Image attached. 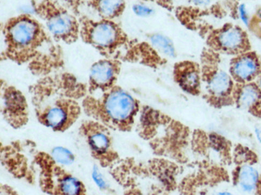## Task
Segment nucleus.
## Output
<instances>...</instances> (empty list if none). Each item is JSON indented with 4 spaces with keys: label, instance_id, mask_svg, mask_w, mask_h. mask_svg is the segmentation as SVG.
Wrapping results in <instances>:
<instances>
[{
    "label": "nucleus",
    "instance_id": "nucleus-1",
    "mask_svg": "<svg viewBox=\"0 0 261 195\" xmlns=\"http://www.w3.org/2000/svg\"><path fill=\"white\" fill-rule=\"evenodd\" d=\"M3 33L6 45L2 54L4 58L19 65L28 64L34 74L44 76L63 66L62 49L31 15L23 14L9 18Z\"/></svg>",
    "mask_w": 261,
    "mask_h": 195
},
{
    "label": "nucleus",
    "instance_id": "nucleus-2",
    "mask_svg": "<svg viewBox=\"0 0 261 195\" xmlns=\"http://www.w3.org/2000/svg\"><path fill=\"white\" fill-rule=\"evenodd\" d=\"M87 86L67 73L46 75L29 88L38 121L55 131L64 132L81 115L80 100L86 96Z\"/></svg>",
    "mask_w": 261,
    "mask_h": 195
},
{
    "label": "nucleus",
    "instance_id": "nucleus-3",
    "mask_svg": "<svg viewBox=\"0 0 261 195\" xmlns=\"http://www.w3.org/2000/svg\"><path fill=\"white\" fill-rule=\"evenodd\" d=\"M85 114L105 126L124 129L133 121L136 101L121 88L115 86L99 98L86 96L82 101Z\"/></svg>",
    "mask_w": 261,
    "mask_h": 195
},
{
    "label": "nucleus",
    "instance_id": "nucleus-4",
    "mask_svg": "<svg viewBox=\"0 0 261 195\" xmlns=\"http://www.w3.org/2000/svg\"><path fill=\"white\" fill-rule=\"evenodd\" d=\"M80 36L103 55L112 54L127 42V36L119 25L111 20L94 21L87 16L79 19Z\"/></svg>",
    "mask_w": 261,
    "mask_h": 195
},
{
    "label": "nucleus",
    "instance_id": "nucleus-5",
    "mask_svg": "<svg viewBox=\"0 0 261 195\" xmlns=\"http://www.w3.org/2000/svg\"><path fill=\"white\" fill-rule=\"evenodd\" d=\"M35 13L45 22L57 42L74 43L80 36V23L63 6L54 1L33 2Z\"/></svg>",
    "mask_w": 261,
    "mask_h": 195
},
{
    "label": "nucleus",
    "instance_id": "nucleus-6",
    "mask_svg": "<svg viewBox=\"0 0 261 195\" xmlns=\"http://www.w3.org/2000/svg\"><path fill=\"white\" fill-rule=\"evenodd\" d=\"M91 155L103 167L108 166L116 159L112 149L111 137L107 127L97 121L87 120L80 128Z\"/></svg>",
    "mask_w": 261,
    "mask_h": 195
},
{
    "label": "nucleus",
    "instance_id": "nucleus-7",
    "mask_svg": "<svg viewBox=\"0 0 261 195\" xmlns=\"http://www.w3.org/2000/svg\"><path fill=\"white\" fill-rule=\"evenodd\" d=\"M1 112L4 120L14 129L22 128L29 121V109L25 96L15 87L1 80Z\"/></svg>",
    "mask_w": 261,
    "mask_h": 195
},
{
    "label": "nucleus",
    "instance_id": "nucleus-8",
    "mask_svg": "<svg viewBox=\"0 0 261 195\" xmlns=\"http://www.w3.org/2000/svg\"><path fill=\"white\" fill-rule=\"evenodd\" d=\"M121 68V63L115 59L101 60L90 69L89 92L90 95L97 90L106 92L115 86Z\"/></svg>",
    "mask_w": 261,
    "mask_h": 195
},
{
    "label": "nucleus",
    "instance_id": "nucleus-9",
    "mask_svg": "<svg viewBox=\"0 0 261 195\" xmlns=\"http://www.w3.org/2000/svg\"><path fill=\"white\" fill-rule=\"evenodd\" d=\"M23 147L18 142L2 147V162L4 167L15 177H31L33 159H29L23 152Z\"/></svg>",
    "mask_w": 261,
    "mask_h": 195
},
{
    "label": "nucleus",
    "instance_id": "nucleus-10",
    "mask_svg": "<svg viewBox=\"0 0 261 195\" xmlns=\"http://www.w3.org/2000/svg\"><path fill=\"white\" fill-rule=\"evenodd\" d=\"M175 81L187 93L197 95L200 90V70L197 64L190 61H180L175 64Z\"/></svg>",
    "mask_w": 261,
    "mask_h": 195
},
{
    "label": "nucleus",
    "instance_id": "nucleus-11",
    "mask_svg": "<svg viewBox=\"0 0 261 195\" xmlns=\"http://www.w3.org/2000/svg\"><path fill=\"white\" fill-rule=\"evenodd\" d=\"M87 5L94 9L103 19L107 20L122 15L125 9V3L123 1L93 0L87 2Z\"/></svg>",
    "mask_w": 261,
    "mask_h": 195
},
{
    "label": "nucleus",
    "instance_id": "nucleus-12",
    "mask_svg": "<svg viewBox=\"0 0 261 195\" xmlns=\"http://www.w3.org/2000/svg\"><path fill=\"white\" fill-rule=\"evenodd\" d=\"M207 78V88L212 94L223 96L226 94L230 86V80L228 75L222 71H216L211 74Z\"/></svg>",
    "mask_w": 261,
    "mask_h": 195
},
{
    "label": "nucleus",
    "instance_id": "nucleus-13",
    "mask_svg": "<svg viewBox=\"0 0 261 195\" xmlns=\"http://www.w3.org/2000/svg\"><path fill=\"white\" fill-rule=\"evenodd\" d=\"M215 40L221 47L226 49H233L242 44L243 37L238 29L228 28L219 33Z\"/></svg>",
    "mask_w": 261,
    "mask_h": 195
},
{
    "label": "nucleus",
    "instance_id": "nucleus-14",
    "mask_svg": "<svg viewBox=\"0 0 261 195\" xmlns=\"http://www.w3.org/2000/svg\"><path fill=\"white\" fill-rule=\"evenodd\" d=\"M257 67L255 59L247 56L237 61L233 67V73L240 79H248L255 74Z\"/></svg>",
    "mask_w": 261,
    "mask_h": 195
},
{
    "label": "nucleus",
    "instance_id": "nucleus-15",
    "mask_svg": "<svg viewBox=\"0 0 261 195\" xmlns=\"http://www.w3.org/2000/svg\"><path fill=\"white\" fill-rule=\"evenodd\" d=\"M258 176L256 170L250 166H244L240 170L239 182L241 188L244 191L254 190L257 185Z\"/></svg>",
    "mask_w": 261,
    "mask_h": 195
},
{
    "label": "nucleus",
    "instance_id": "nucleus-16",
    "mask_svg": "<svg viewBox=\"0 0 261 195\" xmlns=\"http://www.w3.org/2000/svg\"><path fill=\"white\" fill-rule=\"evenodd\" d=\"M259 98L258 92L252 86L246 87L240 95L239 104L243 108H248L253 105Z\"/></svg>",
    "mask_w": 261,
    "mask_h": 195
},
{
    "label": "nucleus",
    "instance_id": "nucleus-17",
    "mask_svg": "<svg viewBox=\"0 0 261 195\" xmlns=\"http://www.w3.org/2000/svg\"><path fill=\"white\" fill-rule=\"evenodd\" d=\"M153 45L164 54L173 57L175 54V49L173 45L169 39L162 35H154L150 38Z\"/></svg>",
    "mask_w": 261,
    "mask_h": 195
},
{
    "label": "nucleus",
    "instance_id": "nucleus-18",
    "mask_svg": "<svg viewBox=\"0 0 261 195\" xmlns=\"http://www.w3.org/2000/svg\"><path fill=\"white\" fill-rule=\"evenodd\" d=\"M52 156L57 162L63 165H69L74 160V156L71 152L60 147L54 149Z\"/></svg>",
    "mask_w": 261,
    "mask_h": 195
},
{
    "label": "nucleus",
    "instance_id": "nucleus-19",
    "mask_svg": "<svg viewBox=\"0 0 261 195\" xmlns=\"http://www.w3.org/2000/svg\"><path fill=\"white\" fill-rule=\"evenodd\" d=\"M135 14L140 16H146L153 13V10L146 6L135 5L133 7Z\"/></svg>",
    "mask_w": 261,
    "mask_h": 195
},
{
    "label": "nucleus",
    "instance_id": "nucleus-20",
    "mask_svg": "<svg viewBox=\"0 0 261 195\" xmlns=\"http://www.w3.org/2000/svg\"><path fill=\"white\" fill-rule=\"evenodd\" d=\"M93 179L95 182L97 183L99 187L101 188H105L106 187V184L103 178H102L101 174L97 171L96 169H94L93 174Z\"/></svg>",
    "mask_w": 261,
    "mask_h": 195
},
{
    "label": "nucleus",
    "instance_id": "nucleus-21",
    "mask_svg": "<svg viewBox=\"0 0 261 195\" xmlns=\"http://www.w3.org/2000/svg\"><path fill=\"white\" fill-rule=\"evenodd\" d=\"M239 10H240L241 17H242V18L244 22L246 24H247V22H248V19H247V16L245 6L244 5L241 6L239 8Z\"/></svg>",
    "mask_w": 261,
    "mask_h": 195
},
{
    "label": "nucleus",
    "instance_id": "nucleus-22",
    "mask_svg": "<svg viewBox=\"0 0 261 195\" xmlns=\"http://www.w3.org/2000/svg\"><path fill=\"white\" fill-rule=\"evenodd\" d=\"M255 133L257 139L261 143V128H257Z\"/></svg>",
    "mask_w": 261,
    "mask_h": 195
},
{
    "label": "nucleus",
    "instance_id": "nucleus-23",
    "mask_svg": "<svg viewBox=\"0 0 261 195\" xmlns=\"http://www.w3.org/2000/svg\"><path fill=\"white\" fill-rule=\"evenodd\" d=\"M217 195H233L232 193L224 192H220L218 193Z\"/></svg>",
    "mask_w": 261,
    "mask_h": 195
},
{
    "label": "nucleus",
    "instance_id": "nucleus-24",
    "mask_svg": "<svg viewBox=\"0 0 261 195\" xmlns=\"http://www.w3.org/2000/svg\"><path fill=\"white\" fill-rule=\"evenodd\" d=\"M260 87H261V81H260Z\"/></svg>",
    "mask_w": 261,
    "mask_h": 195
},
{
    "label": "nucleus",
    "instance_id": "nucleus-25",
    "mask_svg": "<svg viewBox=\"0 0 261 195\" xmlns=\"http://www.w3.org/2000/svg\"><path fill=\"white\" fill-rule=\"evenodd\" d=\"M260 30H261V28H260Z\"/></svg>",
    "mask_w": 261,
    "mask_h": 195
}]
</instances>
